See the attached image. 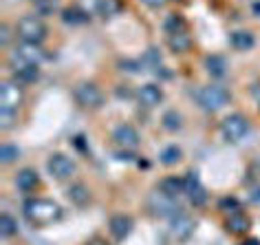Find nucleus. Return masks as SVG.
<instances>
[{"mask_svg": "<svg viewBox=\"0 0 260 245\" xmlns=\"http://www.w3.org/2000/svg\"><path fill=\"white\" fill-rule=\"evenodd\" d=\"M144 5H148V7H161L164 5V0H141Z\"/></svg>", "mask_w": 260, "mask_h": 245, "instance_id": "nucleus-28", "label": "nucleus"}, {"mask_svg": "<svg viewBox=\"0 0 260 245\" xmlns=\"http://www.w3.org/2000/svg\"><path fill=\"white\" fill-rule=\"evenodd\" d=\"M24 215L31 223L36 225H47V223H53L62 217V210L60 205L51 199H31V201L24 203Z\"/></svg>", "mask_w": 260, "mask_h": 245, "instance_id": "nucleus-1", "label": "nucleus"}, {"mask_svg": "<svg viewBox=\"0 0 260 245\" xmlns=\"http://www.w3.org/2000/svg\"><path fill=\"white\" fill-rule=\"evenodd\" d=\"M220 131H223L225 139H230V141H240L247 133H249V121H247L243 115L232 113V115H227V117L223 119V124H220Z\"/></svg>", "mask_w": 260, "mask_h": 245, "instance_id": "nucleus-4", "label": "nucleus"}, {"mask_svg": "<svg viewBox=\"0 0 260 245\" xmlns=\"http://www.w3.org/2000/svg\"><path fill=\"white\" fill-rule=\"evenodd\" d=\"M75 100L80 102L82 106H86V108H100L104 104V95L100 91V86L90 84V82L80 84L75 88Z\"/></svg>", "mask_w": 260, "mask_h": 245, "instance_id": "nucleus-6", "label": "nucleus"}, {"mask_svg": "<svg viewBox=\"0 0 260 245\" xmlns=\"http://www.w3.org/2000/svg\"><path fill=\"white\" fill-rule=\"evenodd\" d=\"M168 47L177 53H183L192 47V38L187 31H179V34H168Z\"/></svg>", "mask_w": 260, "mask_h": 245, "instance_id": "nucleus-11", "label": "nucleus"}, {"mask_svg": "<svg viewBox=\"0 0 260 245\" xmlns=\"http://www.w3.org/2000/svg\"><path fill=\"white\" fill-rule=\"evenodd\" d=\"M192 232V221L187 217H177L172 221V234H177V238H185Z\"/></svg>", "mask_w": 260, "mask_h": 245, "instance_id": "nucleus-20", "label": "nucleus"}, {"mask_svg": "<svg viewBox=\"0 0 260 245\" xmlns=\"http://www.w3.org/2000/svg\"><path fill=\"white\" fill-rule=\"evenodd\" d=\"M36 77H38V64H20V67H16L18 84H31Z\"/></svg>", "mask_w": 260, "mask_h": 245, "instance_id": "nucleus-15", "label": "nucleus"}, {"mask_svg": "<svg viewBox=\"0 0 260 245\" xmlns=\"http://www.w3.org/2000/svg\"><path fill=\"white\" fill-rule=\"evenodd\" d=\"M159 192H164L166 197H177L179 192H185V181L170 177V179H166V181H161Z\"/></svg>", "mask_w": 260, "mask_h": 245, "instance_id": "nucleus-16", "label": "nucleus"}, {"mask_svg": "<svg viewBox=\"0 0 260 245\" xmlns=\"http://www.w3.org/2000/svg\"><path fill=\"white\" fill-rule=\"evenodd\" d=\"M0 102L3 111H16V106L22 102V88L18 82H5L0 88Z\"/></svg>", "mask_w": 260, "mask_h": 245, "instance_id": "nucleus-8", "label": "nucleus"}, {"mask_svg": "<svg viewBox=\"0 0 260 245\" xmlns=\"http://www.w3.org/2000/svg\"><path fill=\"white\" fill-rule=\"evenodd\" d=\"M88 188L84 183H73V186H69V199L73 201L75 205H84L88 201Z\"/></svg>", "mask_w": 260, "mask_h": 245, "instance_id": "nucleus-19", "label": "nucleus"}, {"mask_svg": "<svg viewBox=\"0 0 260 245\" xmlns=\"http://www.w3.org/2000/svg\"><path fill=\"white\" fill-rule=\"evenodd\" d=\"M166 31H168V34H179V31H187V22H185L179 14H174V16H170V18L166 20Z\"/></svg>", "mask_w": 260, "mask_h": 245, "instance_id": "nucleus-23", "label": "nucleus"}, {"mask_svg": "<svg viewBox=\"0 0 260 245\" xmlns=\"http://www.w3.org/2000/svg\"><path fill=\"white\" fill-rule=\"evenodd\" d=\"M227 228H230V232H234V234L247 232V228H249V219H247L243 212H234V215L227 219Z\"/></svg>", "mask_w": 260, "mask_h": 245, "instance_id": "nucleus-18", "label": "nucleus"}, {"mask_svg": "<svg viewBox=\"0 0 260 245\" xmlns=\"http://www.w3.org/2000/svg\"><path fill=\"white\" fill-rule=\"evenodd\" d=\"M64 22L67 24H82V22H86L88 20V11H84L80 7H71L64 11Z\"/></svg>", "mask_w": 260, "mask_h": 245, "instance_id": "nucleus-21", "label": "nucleus"}, {"mask_svg": "<svg viewBox=\"0 0 260 245\" xmlns=\"http://www.w3.org/2000/svg\"><path fill=\"white\" fill-rule=\"evenodd\" d=\"M18 36L22 38L24 42H31V44H40L47 36V27L42 24L40 18L36 16H24L20 22H18Z\"/></svg>", "mask_w": 260, "mask_h": 245, "instance_id": "nucleus-3", "label": "nucleus"}, {"mask_svg": "<svg viewBox=\"0 0 260 245\" xmlns=\"http://www.w3.org/2000/svg\"><path fill=\"white\" fill-rule=\"evenodd\" d=\"M179 159H181V150H179V148H174V146L166 148V150L161 152V161H164L166 166H172V164H177Z\"/></svg>", "mask_w": 260, "mask_h": 245, "instance_id": "nucleus-24", "label": "nucleus"}, {"mask_svg": "<svg viewBox=\"0 0 260 245\" xmlns=\"http://www.w3.org/2000/svg\"><path fill=\"white\" fill-rule=\"evenodd\" d=\"M36 183H38V175H36V170H31V168H24L16 175V188L22 192L34 190Z\"/></svg>", "mask_w": 260, "mask_h": 245, "instance_id": "nucleus-13", "label": "nucleus"}, {"mask_svg": "<svg viewBox=\"0 0 260 245\" xmlns=\"http://www.w3.org/2000/svg\"><path fill=\"white\" fill-rule=\"evenodd\" d=\"M113 137H115V141H117V146L128 148V150H133V148L139 146V133L135 131L133 126H128V124L117 126L115 133H113Z\"/></svg>", "mask_w": 260, "mask_h": 245, "instance_id": "nucleus-9", "label": "nucleus"}, {"mask_svg": "<svg viewBox=\"0 0 260 245\" xmlns=\"http://www.w3.org/2000/svg\"><path fill=\"white\" fill-rule=\"evenodd\" d=\"M137 100H139V104L141 106H146V108H152V106H157L161 100H164V91L157 86V84H144L137 91Z\"/></svg>", "mask_w": 260, "mask_h": 245, "instance_id": "nucleus-10", "label": "nucleus"}, {"mask_svg": "<svg viewBox=\"0 0 260 245\" xmlns=\"http://www.w3.org/2000/svg\"><path fill=\"white\" fill-rule=\"evenodd\" d=\"M130 228H133V221L126 215H117L110 219V232H113L115 238H123L130 232Z\"/></svg>", "mask_w": 260, "mask_h": 245, "instance_id": "nucleus-14", "label": "nucleus"}, {"mask_svg": "<svg viewBox=\"0 0 260 245\" xmlns=\"http://www.w3.org/2000/svg\"><path fill=\"white\" fill-rule=\"evenodd\" d=\"M14 159H18V148L11 144H5L3 146V161L5 164H11Z\"/></svg>", "mask_w": 260, "mask_h": 245, "instance_id": "nucleus-26", "label": "nucleus"}, {"mask_svg": "<svg viewBox=\"0 0 260 245\" xmlns=\"http://www.w3.org/2000/svg\"><path fill=\"white\" fill-rule=\"evenodd\" d=\"M11 60H14L18 67H20V64H40L42 51H40L38 44L24 42V44H20V47L14 51V53H11Z\"/></svg>", "mask_w": 260, "mask_h": 245, "instance_id": "nucleus-7", "label": "nucleus"}, {"mask_svg": "<svg viewBox=\"0 0 260 245\" xmlns=\"http://www.w3.org/2000/svg\"><path fill=\"white\" fill-rule=\"evenodd\" d=\"M36 3H38L40 14H51L55 9V0H36Z\"/></svg>", "mask_w": 260, "mask_h": 245, "instance_id": "nucleus-27", "label": "nucleus"}, {"mask_svg": "<svg viewBox=\"0 0 260 245\" xmlns=\"http://www.w3.org/2000/svg\"><path fill=\"white\" fill-rule=\"evenodd\" d=\"M205 67L214 77H223L227 73V62H225V57H220V55H210L205 60Z\"/></svg>", "mask_w": 260, "mask_h": 245, "instance_id": "nucleus-17", "label": "nucleus"}, {"mask_svg": "<svg viewBox=\"0 0 260 245\" xmlns=\"http://www.w3.org/2000/svg\"><path fill=\"white\" fill-rule=\"evenodd\" d=\"M16 230H18V225H16L14 219H11L9 215H3V234L11 236V234H16Z\"/></svg>", "mask_w": 260, "mask_h": 245, "instance_id": "nucleus-25", "label": "nucleus"}, {"mask_svg": "<svg viewBox=\"0 0 260 245\" xmlns=\"http://www.w3.org/2000/svg\"><path fill=\"white\" fill-rule=\"evenodd\" d=\"M7 40H9V27L5 24V27H3V42L7 44Z\"/></svg>", "mask_w": 260, "mask_h": 245, "instance_id": "nucleus-29", "label": "nucleus"}, {"mask_svg": "<svg viewBox=\"0 0 260 245\" xmlns=\"http://www.w3.org/2000/svg\"><path fill=\"white\" fill-rule=\"evenodd\" d=\"M230 44L236 51H249L253 44H256V40H253V36L249 31H234L230 36Z\"/></svg>", "mask_w": 260, "mask_h": 245, "instance_id": "nucleus-12", "label": "nucleus"}, {"mask_svg": "<svg viewBox=\"0 0 260 245\" xmlns=\"http://www.w3.org/2000/svg\"><path fill=\"white\" fill-rule=\"evenodd\" d=\"M47 168L49 172L53 175L55 179H69V177H73V172H75V164H73V159H69L67 155H62V152H55V155H51L49 161H47Z\"/></svg>", "mask_w": 260, "mask_h": 245, "instance_id": "nucleus-5", "label": "nucleus"}, {"mask_svg": "<svg viewBox=\"0 0 260 245\" xmlns=\"http://www.w3.org/2000/svg\"><path fill=\"white\" fill-rule=\"evenodd\" d=\"M97 9H100V14L106 16V18L117 16L121 11V0H100V3H97Z\"/></svg>", "mask_w": 260, "mask_h": 245, "instance_id": "nucleus-22", "label": "nucleus"}, {"mask_svg": "<svg viewBox=\"0 0 260 245\" xmlns=\"http://www.w3.org/2000/svg\"><path fill=\"white\" fill-rule=\"evenodd\" d=\"M197 100H199V104L203 106L205 111H220V108L230 102V93H227L223 86L212 84V86L201 88V91L197 93Z\"/></svg>", "mask_w": 260, "mask_h": 245, "instance_id": "nucleus-2", "label": "nucleus"}]
</instances>
